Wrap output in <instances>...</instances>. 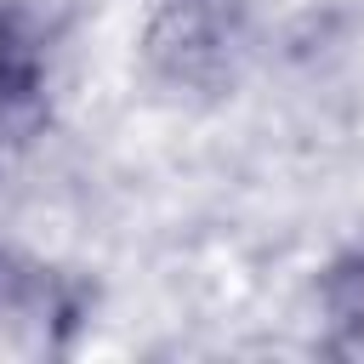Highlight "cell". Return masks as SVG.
I'll list each match as a JSON object with an SVG mask.
<instances>
[{
    "label": "cell",
    "mask_w": 364,
    "mask_h": 364,
    "mask_svg": "<svg viewBox=\"0 0 364 364\" xmlns=\"http://www.w3.org/2000/svg\"><path fill=\"white\" fill-rule=\"evenodd\" d=\"M313 347L341 364H364V233L330 245L307 279Z\"/></svg>",
    "instance_id": "4"
},
{
    "label": "cell",
    "mask_w": 364,
    "mask_h": 364,
    "mask_svg": "<svg viewBox=\"0 0 364 364\" xmlns=\"http://www.w3.org/2000/svg\"><path fill=\"white\" fill-rule=\"evenodd\" d=\"M102 313V284L34 245L0 239V353L68 358L85 347Z\"/></svg>",
    "instance_id": "2"
},
{
    "label": "cell",
    "mask_w": 364,
    "mask_h": 364,
    "mask_svg": "<svg viewBox=\"0 0 364 364\" xmlns=\"http://www.w3.org/2000/svg\"><path fill=\"white\" fill-rule=\"evenodd\" d=\"M273 46L267 0H142L131 28V74L171 114L233 108Z\"/></svg>",
    "instance_id": "1"
},
{
    "label": "cell",
    "mask_w": 364,
    "mask_h": 364,
    "mask_svg": "<svg viewBox=\"0 0 364 364\" xmlns=\"http://www.w3.org/2000/svg\"><path fill=\"white\" fill-rule=\"evenodd\" d=\"M63 85V46L34 0H0V154L51 125Z\"/></svg>",
    "instance_id": "3"
}]
</instances>
